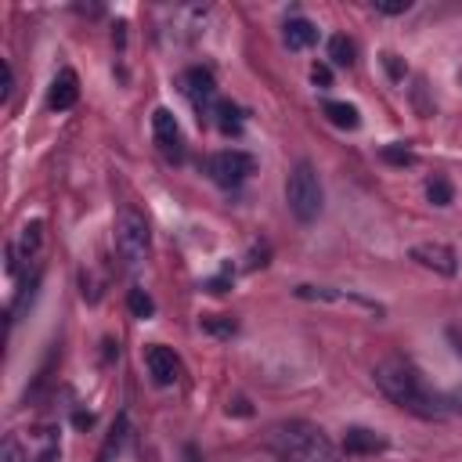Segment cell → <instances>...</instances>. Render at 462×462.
<instances>
[{
    "instance_id": "2e32d148",
    "label": "cell",
    "mask_w": 462,
    "mask_h": 462,
    "mask_svg": "<svg viewBox=\"0 0 462 462\" xmlns=\"http://www.w3.org/2000/svg\"><path fill=\"white\" fill-rule=\"evenodd\" d=\"M354 55H358V48H354V40H347L343 33L329 40V58H333L336 66H354Z\"/></svg>"
},
{
    "instance_id": "ffe728a7",
    "label": "cell",
    "mask_w": 462,
    "mask_h": 462,
    "mask_svg": "<svg viewBox=\"0 0 462 462\" xmlns=\"http://www.w3.org/2000/svg\"><path fill=\"white\" fill-rule=\"evenodd\" d=\"M127 304H130V311H134L138 318H152V315H155V304H152V297H148L145 289H130Z\"/></svg>"
},
{
    "instance_id": "52a82bcc",
    "label": "cell",
    "mask_w": 462,
    "mask_h": 462,
    "mask_svg": "<svg viewBox=\"0 0 462 462\" xmlns=\"http://www.w3.org/2000/svg\"><path fill=\"white\" fill-rule=\"evenodd\" d=\"M181 91H184V98L202 112L213 98H217V84H213V73L209 69H202V66H191V69H184L181 73Z\"/></svg>"
},
{
    "instance_id": "9c48e42d",
    "label": "cell",
    "mask_w": 462,
    "mask_h": 462,
    "mask_svg": "<svg viewBox=\"0 0 462 462\" xmlns=\"http://www.w3.org/2000/svg\"><path fill=\"white\" fill-rule=\"evenodd\" d=\"M152 134H155V145H159L166 155L181 159V127H177V120H173L170 109H155V112H152Z\"/></svg>"
},
{
    "instance_id": "8992f818",
    "label": "cell",
    "mask_w": 462,
    "mask_h": 462,
    "mask_svg": "<svg viewBox=\"0 0 462 462\" xmlns=\"http://www.w3.org/2000/svg\"><path fill=\"white\" fill-rule=\"evenodd\" d=\"M412 261H415V264H422L426 271L444 275V279H451V275L458 271L455 250H451V246H444V243H419V246H412Z\"/></svg>"
},
{
    "instance_id": "e0dca14e",
    "label": "cell",
    "mask_w": 462,
    "mask_h": 462,
    "mask_svg": "<svg viewBox=\"0 0 462 462\" xmlns=\"http://www.w3.org/2000/svg\"><path fill=\"white\" fill-rule=\"evenodd\" d=\"M202 329L213 333V336H235L239 333V322L227 318V315H206L202 318Z\"/></svg>"
},
{
    "instance_id": "ac0fdd59",
    "label": "cell",
    "mask_w": 462,
    "mask_h": 462,
    "mask_svg": "<svg viewBox=\"0 0 462 462\" xmlns=\"http://www.w3.org/2000/svg\"><path fill=\"white\" fill-rule=\"evenodd\" d=\"M390 166H412L415 163V152L408 148V145H383V152H379Z\"/></svg>"
},
{
    "instance_id": "30bf717a",
    "label": "cell",
    "mask_w": 462,
    "mask_h": 462,
    "mask_svg": "<svg viewBox=\"0 0 462 462\" xmlns=\"http://www.w3.org/2000/svg\"><path fill=\"white\" fill-rule=\"evenodd\" d=\"M76 102H80V80H76L73 69H62V73L55 76V84H51L48 105H51L55 112H66V109H73Z\"/></svg>"
},
{
    "instance_id": "484cf974",
    "label": "cell",
    "mask_w": 462,
    "mask_h": 462,
    "mask_svg": "<svg viewBox=\"0 0 462 462\" xmlns=\"http://www.w3.org/2000/svg\"><path fill=\"white\" fill-rule=\"evenodd\" d=\"M311 80H315V84H322V87H329V84H333L329 66H315V69H311Z\"/></svg>"
},
{
    "instance_id": "4fadbf2b",
    "label": "cell",
    "mask_w": 462,
    "mask_h": 462,
    "mask_svg": "<svg viewBox=\"0 0 462 462\" xmlns=\"http://www.w3.org/2000/svg\"><path fill=\"white\" fill-rule=\"evenodd\" d=\"M318 40V26L311 22V19H289L286 22V44H289V51H304V48H311Z\"/></svg>"
},
{
    "instance_id": "6da1fadb",
    "label": "cell",
    "mask_w": 462,
    "mask_h": 462,
    "mask_svg": "<svg viewBox=\"0 0 462 462\" xmlns=\"http://www.w3.org/2000/svg\"><path fill=\"white\" fill-rule=\"evenodd\" d=\"M264 448L275 455V462H340L333 437L307 419L275 422L264 437Z\"/></svg>"
},
{
    "instance_id": "cb8c5ba5",
    "label": "cell",
    "mask_w": 462,
    "mask_h": 462,
    "mask_svg": "<svg viewBox=\"0 0 462 462\" xmlns=\"http://www.w3.org/2000/svg\"><path fill=\"white\" fill-rule=\"evenodd\" d=\"M12 94H15V69H12V62H4V91H0V102H12Z\"/></svg>"
},
{
    "instance_id": "8fae6325",
    "label": "cell",
    "mask_w": 462,
    "mask_h": 462,
    "mask_svg": "<svg viewBox=\"0 0 462 462\" xmlns=\"http://www.w3.org/2000/svg\"><path fill=\"white\" fill-rule=\"evenodd\" d=\"M383 448H386V437L376 433V430H369V426H351L343 433V451L347 455H376Z\"/></svg>"
},
{
    "instance_id": "44dd1931",
    "label": "cell",
    "mask_w": 462,
    "mask_h": 462,
    "mask_svg": "<svg viewBox=\"0 0 462 462\" xmlns=\"http://www.w3.org/2000/svg\"><path fill=\"white\" fill-rule=\"evenodd\" d=\"M123 426H127V419H120V422L112 426V437L105 440V448H102V455H98V462H112V455L120 451V440H123Z\"/></svg>"
},
{
    "instance_id": "4316f807",
    "label": "cell",
    "mask_w": 462,
    "mask_h": 462,
    "mask_svg": "<svg viewBox=\"0 0 462 462\" xmlns=\"http://www.w3.org/2000/svg\"><path fill=\"white\" fill-rule=\"evenodd\" d=\"M383 62H386V69H390V76H394V80H401V76H404V69H401L397 55H383Z\"/></svg>"
},
{
    "instance_id": "9a60e30c",
    "label": "cell",
    "mask_w": 462,
    "mask_h": 462,
    "mask_svg": "<svg viewBox=\"0 0 462 462\" xmlns=\"http://www.w3.org/2000/svg\"><path fill=\"white\" fill-rule=\"evenodd\" d=\"M213 112H217V127H220L224 134H239V127H243V112H239V105H231V102H217V105H213Z\"/></svg>"
},
{
    "instance_id": "5b68a950",
    "label": "cell",
    "mask_w": 462,
    "mask_h": 462,
    "mask_svg": "<svg viewBox=\"0 0 462 462\" xmlns=\"http://www.w3.org/2000/svg\"><path fill=\"white\" fill-rule=\"evenodd\" d=\"M253 155L250 152H239V148H227V152H217L209 159V177L220 184V188H239L250 173H253Z\"/></svg>"
},
{
    "instance_id": "d4e9b609",
    "label": "cell",
    "mask_w": 462,
    "mask_h": 462,
    "mask_svg": "<svg viewBox=\"0 0 462 462\" xmlns=\"http://www.w3.org/2000/svg\"><path fill=\"white\" fill-rule=\"evenodd\" d=\"M227 286H231V268H224L217 279H209V282H206V289H209V293H227Z\"/></svg>"
},
{
    "instance_id": "7a4b0ae2",
    "label": "cell",
    "mask_w": 462,
    "mask_h": 462,
    "mask_svg": "<svg viewBox=\"0 0 462 462\" xmlns=\"http://www.w3.org/2000/svg\"><path fill=\"white\" fill-rule=\"evenodd\" d=\"M372 379L376 386L404 412L419 415V419H440L444 408H440V397H433L422 383V376L404 361V358H383L376 369H372Z\"/></svg>"
},
{
    "instance_id": "7402d4cb",
    "label": "cell",
    "mask_w": 462,
    "mask_h": 462,
    "mask_svg": "<svg viewBox=\"0 0 462 462\" xmlns=\"http://www.w3.org/2000/svg\"><path fill=\"white\" fill-rule=\"evenodd\" d=\"M0 462H26V451H22L19 437H4V448H0Z\"/></svg>"
},
{
    "instance_id": "277c9868",
    "label": "cell",
    "mask_w": 462,
    "mask_h": 462,
    "mask_svg": "<svg viewBox=\"0 0 462 462\" xmlns=\"http://www.w3.org/2000/svg\"><path fill=\"white\" fill-rule=\"evenodd\" d=\"M148 246H152L148 220L138 209H130V206L120 209V217H116V250H120V257L130 268H141L148 261Z\"/></svg>"
},
{
    "instance_id": "d6986e66",
    "label": "cell",
    "mask_w": 462,
    "mask_h": 462,
    "mask_svg": "<svg viewBox=\"0 0 462 462\" xmlns=\"http://www.w3.org/2000/svg\"><path fill=\"white\" fill-rule=\"evenodd\" d=\"M451 184H448V177H433L430 184H426V199L433 202V206H448L451 202Z\"/></svg>"
},
{
    "instance_id": "7c38bea8",
    "label": "cell",
    "mask_w": 462,
    "mask_h": 462,
    "mask_svg": "<svg viewBox=\"0 0 462 462\" xmlns=\"http://www.w3.org/2000/svg\"><path fill=\"white\" fill-rule=\"evenodd\" d=\"M40 243H44V220H30V224L22 227V235H19V246H12V271L19 268V261H15V257L33 261V257H37V250H40Z\"/></svg>"
},
{
    "instance_id": "5bb4252c",
    "label": "cell",
    "mask_w": 462,
    "mask_h": 462,
    "mask_svg": "<svg viewBox=\"0 0 462 462\" xmlns=\"http://www.w3.org/2000/svg\"><path fill=\"white\" fill-rule=\"evenodd\" d=\"M322 112H325V120H329L333 127H340V130H358V127H361L358 109H354V105H347V102H325V105H322Z\"/></svg>"
},
{
    "instance_id": "ba28073f",
    "label": "cell",
    "mask_w": 462,
    "mask_h": 462,
    "mask_svg": "<svg viewBox=\"0 0 462 462\" xmlns=\"http://www.w3.org/2000/svg\"><path fill=\"white\" fill-rule=\"evenodd\" d=\"M145 365H148V376H152L159 386H170V383H177V376H181L177 354H173L170 347H163V343H152V347L145 351Z\"/></svg>"
},
{
    "instance_id": "603a6c76",
    "label": "cell",
    "mask_w": 462,
    "mask_h": 462,
    "mask_svg": "<svg viewBox=\"0 0 462 462\" xmlns=\"http://www.w3.org/2000/svg\"><path fill=\"white\" fill-rule=\"evenodd\" d=\"M376 12L379 15H404V12H412V0H376Z\"/></svg>"
},
{
    "instance_id": "83f0119b",
    "label": "cell",
    "mask_w": 462,
    "mask_h": 462,
    "mask_svg": "<svg viewBox=\"0 0 462 462\" xmlns=\"http://www.w3.org/2000/svg\"><path fill=\"white\" fill-rule=\"evenodd\" d=\"M227 412H239V415H250V404H246L243 397H235V401H231V404H227Z\"/></svg>"
},
{
    "instance_id": "3957f363",
    "label": "cell",
    "mask_w": 462,
    "mask_h": 462,
    "mask_svg": "<svg viewBox=\"0 0 462 462\" xmlns=\"http://www.w3.org/2000/svg\"><path fill=\"white\" fill-rule=\"evenodd\" d=\"M286 202H289V209H293V217H297L300 224L318 220L322 202H325V191H322V181H318V173H315V166H311L307 159H300V163L289 170Z\"/></svg>"
}]
</instances>
